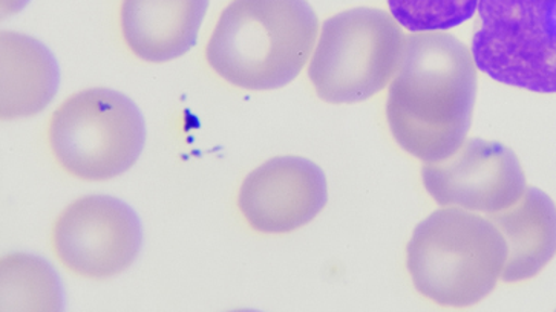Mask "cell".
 I'll return each mask as SVG.
<instances>
[{
    "instance_id": "1",
    "label": "cell",
    "mask_w": 556,
    "mask_h": 312,
    "mask_svg": "<svg viewBox=\"0 0 556 312\" xmlns=\"http://www.w3.org/2000/svg\"><path fill=\"white\" fill-rule=\"evenodd\" d=\"M477 96L472 52L445 31L405 40L390 87L387 118L399 146L425 162L460 148L471 128Z\"/></svg>"
},
{
    "instance_id": "2",
    "label": "cell",
    "mask_w": 556,
    "mask_h": 312,
    "mask_svg": "<svg viewBox=\"0 0 556 312\" xmlns=\"http://www.w3.org/2000/svg\"><path fill=\"white\" fill-rule=\"evenodd\" d=\"M317 31L307 0H233L208 40L206 58L233 87L271 91L300 76Z\"/></svg>"
},
{
    "instance_id": "3",
    "label": "cell",
    "mask_w": 556,
    "mask_h": 312,
    "mask_svg": "<svg viewBox=\"0 0 556 312\" xmlns=\"http://www.w3.org/2000/svg\"><path fill=\"white\" fill-rule=\"evenodd\" d=\"M507 260L505 236L489 218L443 208L414 230L406 266L421 296L466 308L494 291Z\"/></svg>"
},
{
    "instance_id": "4",
    "label": "cell",
    "mask_w": 556,
    "mask_h": 312,
    "mask_svg": "<svg viewBox=\"0 0 556 312\" xmlns=\"http://www.w3.org/2000/svg\"><path fill=\"white\" fill-rule=\"evenodd\" d=\"M146 143L143 115L129 96L85 89L52 114L48 144L58 165L77 180L110 181L128 172Z\"/></svg>"
},
{
    "instance_id": "5",
    "label": "cell",
    "mask_w": 556,
    "mask_h": 312,
    "mask_svg": "<svg viewBox=\"0 0 556 312\" xmlns=\"http://www.w3.org/2000/svg\"><path fill=\"white\" fill-rule=\"evenodd\" d=\"M403 47L401 25L391 14L365 6L343 11L324 22L309 80L324 102H365L390 83Z\"/></svg>"
},
{
    "instance_id": "6",
    "label": "cell",
    "mask_w": 556,
    "mask_h": 312,
    "mask_svg": "<svg viewBox=\"0 0 556 312\" xmlns=\"http://www.w3.org/2000/svg\"><path fill=\"white\" fill-rule=\"evenodd\" d=\"M477 68L507 87L556 94V0H479Z\"/></svg>"
},
{
    "instance_id": "7",
    "label": "cell",
    "mask_w": 556,
    "mask_h": 312,
    "mask_svg": "<svg viewBox=\"0 0 556 312\" xmlns=\"http://www.w3.org/2000/svg\"><path fill=\"white\" fill-rule=\"evenodd\" d=\"M143 245V226L134 208L108 195L71 203L52 226V251L76 276L89 281L125 273Z\"/></svg>"
},
{
    "instance_id": "8",
    "label": "cell",
    "mask_w": 556,
    "mask_h": 312,
    "mask_svg": "<svg viewBox=\"0 0 556 312\" xmlns=\"http://www.w3.org/2000/svg\"><path fill=\"white\" fill-rule=\"evenodd\" d=\"M435 203L492 214L515 206L526 192L517 155L496 141L466 140L457 152L421 169Z\"/></svg>"
},
{
    "instance_id": "9",
    "label": "cell",
    "mask_w": 556,
    "mask_h": 312,
    "mask_svg": "<svg viewBox=\"0 0 556 312\" xmlns=\"http://www.w3.org/2000/svg\"><path fill=\"white\" fill-rule=\"evenodd\" d=\"M327 178L301 156H276L248 174L238 207L250 229L283 234L309 224L327 206Z\"/></svg>"
},
{
    "instance_id": "10",
    "label": "cell",
    "mask_w": 556,
    "mask_h": 312,
    "mask_svg": "<svg viewBox=\"0 0 556 312\" xmlns=\"http://www.w3.org/2000/svg\"><path fill=\"white\" fill-rule=\"evenodd\" d=\"M208 0H123V39L141 61L164 63L195 47Z\"/></svg>"
},
{
    "instance_id": "11",
    "label": "cell",
    "mask_w": 556,
    "mask_h": 312,
    "mask_svg": "<svg viewBox=\"0 0 556 312\" xmlns=\"http://www.w3.org/2000/svg\"><path fill=\"white\" fill-rule=\"evenodd\" d=\"M505 236L507 260L503 281H529L539 276L556 255V207L546 193L526 188L515 206L489 214Z\"/></svg>"
},
{
    "instance_id": "12",
    "label": "cell",
    "mask_w": 556,
    "mask_h": 312,
    "mask_svg": "<svg viewBox=\"0 0 556 312\" xmlns=\"http://www.w3.org/2000/svg\"><path fill=\"white\" fill-rule=\"evenodd\" d=\"M61 83L52 52L33 37L2 32V120L42 113Z\"/></svg>"
},
{
    "instance_id": "13",
    "label": "cell",
    "mask_w": 556,
    "mask_h": 312,
    "mask_svg": "<svg viewBox=\"0 0 556 312\" xmlns=\"http://www.w3.org/2000/svg\"><path fill=\"white\" fill-rule=\"evenodd\" d=\"M61 278L50 263L31 255L2 259V311H63Z\"/></svg>"
},
{
    "instance_id": "14",
    "label": "cell",
    "mask_w": 556,
    "mask_h": 312,
    "mask_svg": "<svg viewBox=\"0 0 556 312\" xmlns=\"http://www.w3.org/2000/svg\"><path fill=\"white\" fill-rule=\"evenodd\" d=\"M399 25L412 32L446 31L476 14L479 0H388Z\"/></svg>"
}]
</instances>
